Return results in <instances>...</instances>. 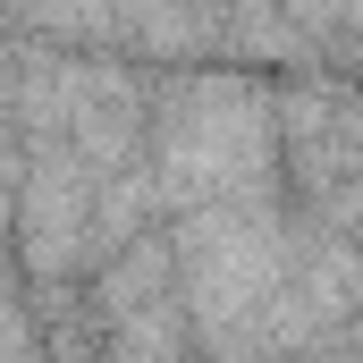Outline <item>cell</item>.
I'll list each match as a JSON object with an SVG mask.
<instances>
[{
	"label": "cell",
	"instance_id": "6da1fadb",
	"mask_svg": "<svg viewBox=\"0 0 363 363\" xmlns=\"http://www.w3.org/2000/svg\"><path fill=\"white\" fill-rule=\"evenodd\" d=\"M347 245H355V262H363V228H355V237H347Z\"/></svg>",
	"mask_w": 363,
	"mask_h": 363
}]
</instances>
